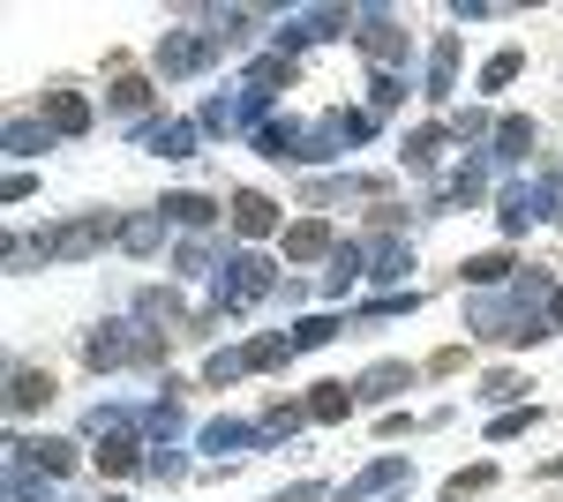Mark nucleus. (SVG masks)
Returning a JSON list of instances; mask_svg holds the SVG:
<instances>
[{
    "label": "nucleus",
    "mask_w": 563,
    "mask_h": 502,
    "mask_svg": "<svg viewBox=\"0 0 563 502\" xmlns=\"http://www.w3.org/2000/svg\"><path fill=\"white\" fill-rule=\"evenodd\" d=\"M106 241H121V217H113V210H84V217H68V225H45V255H53V263H90Z\"/></svg>",
    "instance_id": "39448f33"
},
{
    "label": "nucleus",
    "mask_w": 563,
    "mask_h": 502,
    "mask_svg": "<svg viewBox=\"0 0 563 502\" xmlns=\"http://www.w3.org/2000/svg\"><path fill=\"white\" fill-rule=\"evenodd\" d=\"M533 135H541V127H533V113H504V121H496V150H488V158H496V166H519L526 150H533Z\"/></svg>",
    "instance_id": "a878e982"
},
{
    "label": "nucleus",
    "mask_w": 563,
    "mask_h": 502,
    "mask_svg": "<svg viewBox=\"0 0 563 502\" xmlns=\"http://www.w3.org/2000/svg\"><path fill=\"white\" fill-rule=\"evenodd\" d=\"M151 98H158V83H151V76H129V68L113 76V90H106V105H113V113H143Z\"/></svg>",
    "instance_id": "e433bc0d"
},
{
    "label": "nucleus",
    "mask_w": 563,
    "mask_h": 502,
    "mask_svg": "<svg viewBox=\"0 0 563 502\" xmlns=\"http://www.w3.org/2000/svg\"><path fill=\"white\" fill-rule=\"evenodd\" d=\"M435 98V105H443V98H451V90H459V38H451V31H443V38L429 45V83H421Z\"/></svg>",
    "instance_id": "c756f323"
},
{
    "label": "nucleus",
    "mask_w": 563,
    "mask_h": 502,
    "mask_svg": "<svg viewBox=\"0 0 563 502\" xmlns=\"http://www.w3.org/2000/svg\"><path fill=\"white\" fill-rule=\"evenodd\" d=\"M53 390H60V382H53V368H31V360H15V368H8V413L31 420L38 405H53Z\"/></svg>",
    "instance_id": "f3484780"
},
{
    "label": "nucleus",
    "mask_w": 563,
    "mask_h": 502,
    "mask_svg": "<svg viewBox=\"0 0 563 502\" xmlns=\"http://www.w3.org/2000/svg\"><path fill=\"white\" fill-rule=\"evenodd\" d=\"M541 427V405H511V413L488 420V443H519V435H533Z\"/></svg>",
    "instance_id": "79ce46f5"
},
{
    "label": "nucleus",
    "mask_w": 563,
    "mask_h": 502,
    "mask_svg": "<svg viewBox=\"0 0 563 502\" xmlns=\"http://www.w3.org/2000/svg\"><path fill=\"white\" fill-rule=\"evenodd\" d=\"M549 293H556V278H549L541 263H526L504 293H474L466 300V331L496 337V345H541V337H556L549 331Z\"/></svg>",
    "instance_id": "f257e3e1"
},
{
    "label": "nucleus",
    "mask_w": 563,
    "mask_h": 502,
    "mask_svg": "<svg viewBox=\"0 0 563 502\" xmlns=\"http://www.w3.org/2000/svg\"><path fill=\"white\" fill-rule=\"evenodd\" d=\"M166 217H174V225H188V233H196V241H203V233H211V217H218V203L211 196H196V188H180V196H166Z\"/></svg>",
    "instance_id": "2f4dec72"
},
{
    "label": "nucleus",
    "mask_w": 563,
    "mask_h": 502,
    "mask_svg": "<svg viewBox=\"0 0 563 502\" xmlns=\"http://www.w3.org/2000/svg\"><path fill=\"white\" fill-rule=\"evenodd\" d=\"M346 31H353L346 8H301V15H286V23H278V53H301V45L346 38Z\"/></svg>",
    "instance_id": "6e6552de"
},
{
    "label": "nucleus",
    "mask_w": 563,
    "mask_h": 502,
    "mask_svg": "<svg viewBox=\"0 0 563 502\" xmlns=\"http://www.w3.org/2000/svg\"><path fill=\"white\" fill-rule=\"evenodd\" d=\"M38 263H53V255H45V233H15V241H8V270H15V278L38 270Z\"/></svg>",
    "instance_id": "49530a36"
},
{
    "label": "nucleus",
    "mask_w": 563,
    "mask_h": 502,
    "mask_svg": "<svg viewBox=\"0 0 563 502\" xmlns=\"http://www.w3.org/2000/svg\"><path fill=\"white\" fill-rule=\"evenodd\" d=\"M166 225H174L166 210H135V217H121V248L129 255H158L166 248Z\"/></svg>",
    "instance_id": "393cba45"
},
{
    "label": "nucleus",
    "mask_w": 563,
    "mask_h": 502,
    "mask_svg": "<svg viewBox=\"0 0 563 502\" xmlns=\"http://www.w3.org/2000/svg\"><path fill=\"white\" fill-rule=\"evenodd\" d=\"M256 150L271 166H308V127L301 121H263L256 127Z\"/></svg>",
    "instance_id": "4be33fe9"
},
{
    "label": "nucleus",
    "mask_w": 563,
    "mask_h": 502,
    "mask_svg": "<svg viewBox=\"0 0 563 502\" xmlns=\"http://www.w3.org/2000/svg\"><path fill=\"white\" fill-rule=\"evenodd\" d=\"M406 480H413V458H376V465H361V472H353V480H346V488H339L331 502H368V495H390V488H406Z\"/></svg>",
    "instance_id": "2eb2a0df"
},
{
    "label": "nucleus",
    "mask_w": 563,
    "mask_h": 502,
    "mask_svg": "<svg viewBox=\"0 0 563 502\" xmlns=\"http://www.w3.org/2000/svg\"><path fill=\"white\" fill-rule=\"evenodd\" d=\"M519 76H526V45H504V53L481 60V90H511Z\"/></svg>",
    "instance_id": "c9c22d12"
},
{
    "label": "nucleus",
    "mask_w": 563,
    "mask_h": 502,
    "mask_svg": "<svg viewBox=\"0 0 563 502\" xmlns=\"http://www.w3.org/2000/svg\"><path fill=\"white\" fill-rule=\"evenodd\" d=\"M353 278H368V255H361V241H339V255H331V270H323V293L346 300Z\"/></svg>",
    "instance_id": "473e14b6"
},
{
    "label": "nucleus",
    "mask_w": 563,
    "mask_h": 502,
    "mask_svg": "<svg viewBox=\"0 0 563 502\" xmlns=\"http://www.w3.org/2000/svg\"><path fill=\"white\" fill-rule=\"evenodd\" d=\"M353 45H361L384 76H406V60H413V38H406V23H398L390 8H353Z\"/></svg>",
    "instance_id": "20e7f679"
},
{
    "label": "nucleus",
    "mask_w": 563,
    "mask_h": 502,
    "mask_svg": "<svg viewBox=\"0 0 563 502\" xmlns=\"http://www.w3.org/2000/svg\"><path fill=\"white\" fill-rule=\"evenodd\" d=\"M301 427H308V405H294V398L263 405V443H286V435H301Z\"/></svg>",
    "instance_id": "ea45409f"
},
{
    "label": "nucleus",
    "mask_w": 563,
    "mask_h": 502,
    "mask_svg": "<svg viewBox=\"0 0 563 502\" xmlns=\"http://www.w3.org/2000/svg\"><path fill=\"white\" fill-rule=\"evenodd\" d=\"M451 135H459V143H474V135H488V143H496L488 113H474V105H466V113H451Z\"/></svg>",
    "instance_id": "603ef678"
},
{
    "label": "nucleus",
    "mask_w": 563,
    "mask_h": 502,
    "mask_svg": "<svg viewBox=\"0 0 563 502\" xmlns=\"http://www.w3.org/2000/svg\"><path fill=\"white\" fill-rule=\"evenodd\" d=\"M135 150H151V158H196V121H135Z\"/></svg>",
    "instance_id": "ddd939ff"
},
{
    "label": "nucleus",
    "mask_w": 563,
    "mask_h": 502,
    "mask_svg": "<svg viewBox=\"0 0 563 502\" xmlns=\"http://www.w3.org/2000/svg\"><path fill=\"white\" fill-rule=\"evenodd\" d=\"M203 31H211L218 45H241L249 31H256V8H211V15H203Z\"/></svg>",
    "instance_id": "58836bf2"
},
{
    "label": "nucleus",
    "mask_w": 563,
    "mask_h": 502,
    "mask_svg": "<svg viewBox=\"0 0 563 502\" xmlns=\"http://www.w3.org/2000/svg\"><path fill=\"white\" fill-rule=\"evenodd\" d=\"M466 368V345H443V353H429V376H459Z\"/></svg>",
    "instance_id": "864d4df0"
},
{
    "label": "nucleus",
    "mask_w": 563,
    "mask_h": 502,
    "mask_svg": "<svg viewBox=\"0 0 563 502\" xmlns=\"http://www.w3.org/2000/svg\"><path fill=\"white\" fill-rule=\"evenodd\" d=\"M339 196H390L384 172H339V180H308V203H339Z\"/></svg>",
    "instance_id": "cd10ccee"
},
{
    "label": "nucleus",
    "mask_w": 563,
    "mask_h": 502,
    "mask_svg": "<svg viewBox=\"0 0 563 502\" xmlns=\"http://www.w3.org/2000/svg\"><path fill=\"white\" fill-rule=\"evenodd\" d=\"M143 472H151V480H188V458H180L174 443H151V458H143Z\"/></svg>",
    "instance_id": "09e8293b"
},
{
    "label": "nucleus",
    "mask_w": 563,
    "mask_h": 502,
    "mask_svg": "<svg viewBox=\"0 0 563 502\" xmlns=\"http://www.w3.org/2000/svg\"><path fill=\"white\" fill-rule=\"evenodd\" d=\"M218 53H225V45H218L211 31H166V38H158V53H151V68H158L166 83H180V76H203Z\"/></svg>",
    "instance_id": "423d86ee"
},
{
    "label": "nucleus",
    "mask_w": 563,
    "mask_h": 502,
    "mask_svg": "<svg viewBox=\"0 0 563 502\" xmlns=\"http://www.w3.org/2000/svg\"><path fill=\"white\" fill-rule=\"evenodd\" d=\"M549 331H563V286L549 293Z\"/></svg>",
    "instance_id": "6e6d98bb"
},
{
    "label": "nucleus",
    "mask_w": 563,
    "mask_h": 502,
    "mask_svg": "<svg viewBox=\"0 0 563 502\" xmlns=\"http://www.w3.org/2000/svg\"><path fill=\"white\" fill-rule=\"evenodd\" d=\"M249 376V353H233V345H218L211 360H203V390H225V382Z\"/></svg>",
    "instance_id": "a19ab883"
},
{
    "label": "nucleus",
    "mask_w": 563,
    "mask_h": 502,
    "mask_svg": "<svg viewBox=\"0 0 563 502\" xmlns=\"http://www.w3.org/2000/svg\"><path fill=\"white\" fill-rule=\"evenodd\" d=\"M0 196H8V203H31V196H38V180H31V172H8V188H0Z\"/></svg>",
    "instance_id": "5fc2aeb1"
},
{
    "label": "nucleus",
    "mask_w": 563,
    "mask_h": 502,
    "mask_svg": "<svg viewBox=\"0 0 563 502\" xmlns=\"http://www.w3.org/2000/svg\"><path fill=\"white\" fill-rule=\"evenodd\" d=\"M361 255H368V278H376V286H406V270H413V241H406V233H368V241H361Z\"/></svg>",
    "instance_id": "9b49d317"
},
{
    "label": "nucleus",
    "mask_w": 563,
    "mask_h": 502,
    "mask_svg": "<svg viewBox=\"0 0 563 502\" xmlns=\"http://www.w3.org/2000/svg\"><path fill=\"white\" fill-rule=\"evenodd\" d=\"M339 488H323V480H294V488H278V495H263V502H331Z\"/></svg>",
    "instance_id": "3c124183"
},
{
    "label": "nucleus",
    "mask_w": 563,
    "mask_h": 502,
    "mask_svg": "<svg viewBox=\"0 0 563 502\" xmlns=\"http://www.w3.org/2000/svg\"><path fill=\"white\" fill-rule=\"evenodd\" d=\"M233 233H241V241H271V233H278V203H271L263 188H233Z\"/></svg>",
    "instance_id": "aec40b11"
},
{
    "label": "nucleus",
    "mask_w": 563,
    "mask_h": 502,
    "mask_svg": "<svg viewBox=\"0 0 563 502\" xmlns=\"http://www.w3.org/2000/svg\"><path fill=\"white\" fill-rule=\"evenodd\" d=\"M526 390H533V382H526L519 368H488V376H481V390H474V398H481V405H504V413H511V405H519Z\"/></svg>",
    "instance_id": "72a5a7b5"
},
{
    "label": "nucleus",
    "mask_w": 563,
    "mask_h": 502,
    "mask_svg": "<svg viewBox=\"0 0 563 502\" xmlns=\"http://www.w3.org/2000/svg\"><path fill=\"white\" fill-rule=\"evenodd\" d=\"M339 331H346V315H308V323H294V353H316V345H331Z\"/></svg>",
    "instance_id": "c03bdc74"
},
{
    "label": "nucleus",
    "mask_w": 563,
    "mask_h": 502,
    "mask_svg": "<svg viewBox=\"0 0 563 502\" xmlns=\"http://www.w3.org/2000/svg\"><path fill=\"white\" fill-rule=\"evenodd\" d=\"M541 480H563V458H549V465H541Z\"/></svg>",
    "instance_id": "4d7b16f0"
},
{
    "label": "nucleus",
    "mask_w": 563,
    "mask_h": 502,
    "mask_svg": "<svg viewBox=\"0 0 563 502\" xmlns=\"http://www.w3.org/2000/svg\"><path fill=\"white\" fill-rule=\"evenodd\" d=\"M129 315L143 323V331H158V323H166V331H196V315L180 308V293H174V286H143Z\"/></svg>",
    "instance_id": "6ab92c4d"
},
{
    "label": "nucleus",
    "mask_w": 563,
    "mask_h": 502,
    "mask_svg": "<svg viewBox=\"0 0 563 502\" xmlns=\"http://www.w3.org/2000/svg\"><path fill=\"white\" fill-rule=\"evenodd\" d=\"M331 121H339V135H346V143H368V135H376V113H353V105H339Z\"/></svg>",
    "instance_id": "8fccbe9b"
},
{
    "label": "nucleus",
    "mask_w": 563,
    "mask_h": 502,
    "mask_svg": "<svg viewBox=\"0 0 563 502\" xmlns=\"http://www.w3.org/2000/svg\"><path fill=\"white\" fill-rule=\"evenodd\" d=\"M174 270H180V278H218V270H225V255H218V241H180Z\"/></svg>",
    "instance_id": "4c0bfd02"
},
{
    "label": "nucleus",
    "mask_w": 563,
    "mask_h": 502,
    "mask_svg": "<svg viewBox=\"0 0 563 502\" xmlns=\"http://www.w3.org/2000/svg\"><path fill=\"white\" fill-rule=\"evenodd\" d=\"M459 270H466V286H474V293H496V286H511V278H519V263H511L504 248H488V255H466Z\"/></svg>",
    "instance_id": "c85d7f7f"
},
{
    "label": "nucleus",
    "mask_w": 563,
    "mask_h": 502,
    "mask_svg": "<svg viewBox=\"0 0 563 502\" xmlns=\"http://www.w3.org/2000/svg\"><path fill=\"white\" fill-rule=\"evenodd\" d=\"M196 443H203V450H211V458H256L263 450V420H203V435H196Z\"/></svg>",
    "instance_id": "f8f14e48"
},
{
    "label": "nucleus",
    "mask_w": 563,
    "mask_h": 502,
    "mask_svg": "<svg viewBox=\"0 0 563 502\" xmlns=\"http://www.w3.org/2000/svg\"><path fill=\"white\" fill-rule=\"evenodd\" d=\"M263 113H271V98H256V90H233V98H203L196 127H203V135H241L249 121L263 127Z\"/></svg>",
    "instance_id": "1a4fd4ad"
},
{
    "label": "nucleus",
    "mask_w": 563,
    "mask_h": 502,
    "mask_svg": "<svg viewBox=\"0 0 563 502\" xmlns=\"http://www.w3.org/2000/svg\"><path fill=\"white\" fill-rule=\"evenodd\" d=\"M241 353H249V368H278V360H294V337L263 331V337H249V345H241Z\"/></svg>",
    "instance_id": "a18cd8bd"
},
{
    "label": "nucleus",
    "mask_w": 563,
    "mask_h": 502,
    "mask_svg": "<svg viewBox=\"0 0 563 502\" xmlns=\"http://www.w3.org/2000/svg\"><path fill=\"white\" fill-rule=\"evenodd\" d=\"M53 143H60V135H53L38 113H15V121L0 127V150H8V158H45Z\"/></svg>",
    "instance_id": "5701e85b"
},
{
    "label": "nucleus",
    "mask_w": 563,
    "mask_h": 502,
    "mask_svg": "<svg viewBox=\"0 0 563 502\" xmlns=\"http://www.w3.org/2000/svg\"><path fill=\"white\" fill-rule=\"evenodd\" d=\"M533 217H549V180H519V188H504V203H496V225H504V241H519Z\"/></svg>",
    "instance_id": "4468645a"
},
{
    "label": "nucleus",
    "mask_w": 563,
    "mask_h": 502,
    "mask_svg": "<svg viewBox=\"0 0 563 502\" xmlns=\"http://www.w3.org/2000/svg\"><path fill=\"white\" fill-rule=\"evenodd\" d=\"M481 488H496V465H459V472L443 480V502H466V495H481Z\"/></svg>",
    "instance_id": "37998d69"
},
{
    "label": "nucleus",
    "mask_w": 563,
    "mask_h": 502,
    "mask_svg": "<svg viewBox=\"0 0 563 502\" xmlns=\"http://www.w3.org/2000/svg\"><path fill=\"white\" fill-rule=\"evenodd\" d=\"M38 121L53 127V135H68V143H76V135H90V127H98V113H90V98H84V90L53 83V90L38 98Z\"/></svg>",
    "instance_id": "9d476101"
},
{
    "label": "nucleus",
    "mask_w": 563,
    "mask_h": 502,
    "mask_svg": "<svg viewBox=\"0 0 563 502\" xmlns=\"http://www.w3.org/2000/svg\"><path fill=\"white\" fill-rule=\"evenodd\" d=\"M76 443L68 435H15L8 443V465H23V472H45V480H60V472H76Z\"/></svg>",
    "instance_id": "0eeeda50"
},
{
    "label": "nucleus",
    "mask_w": 563,
    "mask_h": 502,
    "mask_svg": "<svg viewBox=\"0 0 563 502\" xmlns=\"http://www.w3.org/2000/svg\"><path fill=\"white\" fill-rule=\"evenodd\" d=\"M278 293V270H271V255H225V270L211 278V315H241V308H256V300Z\"/></svg>",
    "instance_id": "7ed1b4c3"
},
{
    "label": "nucleus",
    "mask_w": 563,
    "mask_h": 502,
    "mask_svg": "<svg viewBox=\"0 0 563 502\" xmlns=\"http://www.w3.org/2000/svg\"><path fill=\"white\" fill-rule=\"evenodd\" d=\"M368 105H376V113H398V105H406V76H384V68H376V76H368Z\"/></svg>",
    "instance_id": "de8ad7c7"
},
{
    "label": "nucleus",
    "mask_w": 563,
    "mask_h": 502,
    "mask_svg": "<svg viewBox=\"0 0 563 502\" xmlns=\"http://www.w3.org/2000/svg\"><path fill=\"white\" fill-rule=\"evenodd\" d=\"M241 90H256V98H278V90H294V53H263V60H249Z\"/></svg>",
    "instance_id": "bb28decb"
},
{
    "label": "nucleus",
    "mask_w": 563,
    "mask_h": 502,
    "mask_svg": "<svg viewBox=\"0 0 563 502\" xmlns=\"http://www.w3.org/2000/svg\"><path fill=\"white\" fill-rule=\"evenodd\" d=\"M481 196H488V158H466V166L429 196V217H443V210H474Z\"/></svg>",
    "instance_id": "dca6fc26"
},
{
    "label": "nucleus",
    "mask_w": 563,
    "mask_h": 502,
    "mask_svg": "<svg viewBox=\"0 0 563 502\" xmlns=\"http://www.w3.org/2000/svg\"><path fill=\"white\" fill-rule=\"evenodd\" d=\"M443 150H451V121H429L406 135V172H435L443 166Z\"/></svg>",
    "instance_id": "b1692460"
},
{
    "label": "nucleus",
    "mask_w": 563,
    "mask_h": 502,
    "mask_svg": "<svg viewBox=\"0 0 563 502\" xmlns=\"http://www.w3.org/2000/svg\"><path fill=\"white\" fill-rule=\"evenodd\" d=\"M331 255H339L331 217H301V225H286V263H331Z\"/></svg>",
    "instance_id": "412c9836"
},
{
    "label": "nucleus",
    "mask_w": 563,
    "mask_h": 502,
    "mask_svg": "<svg viewBox=\"0 0 563 502\" xmlns=\"http://www.w3.org/2000/svg\"><path fill=\"white\" fill-rule=\"evenodd\" d=\"M180 427H188V420H180V398H174V390H158V398L143 405V435H151V443H174Z\"/></svg>",
    "instance_id": "f704fd0d"
},
{
    "label": "nucleus",
    "mask_w": 563,
    "mask_h": 502,
    "mask_svg": "<svg viewBox=\"0 0 563 502\" xmlns=\"http://www.w3.org/2000/svg\"><path fill=\"white\" fill-rule=\"evenodd\" d=\"M301 405H308V420H323V427H339V420H346L353 405H361V398H353V382H316V390H308Z\"/></svg>",
    "instance_id": "7c9ffc66"
},
{
    "label": "nucleus",
    "mask_w": 563,
    "mask_h": 502,
    "mask_svg": "<svg viewBox=\"0 0 563 502\" xmlns=\"http://www.w3.org/2000/svg\"><path fill=\"white\" fill-rule=\"evenodd\" d=\"M421 376H429V368H413V360H376L368 376L353 382V398H361V405H390L398 390H413Z\"/></svg>",
    "instance_id": "a211bd4d"
},
{
    "label": "nucleus",
    "mask_w": 563,
    "mask_h": 502,
    "mask_svg": "<svg viewBox=\"0 0 563 502\" xmlns=\"http://www.w3.org/2000/svg\"><path fill=\"white\" fill-rule=\"evenodd\" d=\"M166 360V337L143 331V323H98V331L84 337V368H98V376H113V368H158Z\"/></svg>",
    "instance_id": "f03ea898"
}]
</instances>
